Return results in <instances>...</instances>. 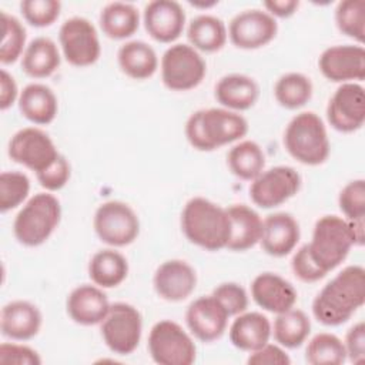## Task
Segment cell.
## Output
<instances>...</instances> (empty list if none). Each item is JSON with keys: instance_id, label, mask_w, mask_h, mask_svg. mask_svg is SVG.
<instances>
[{"instance_id": "36", "label": "cell", "mask_w": 365, "mask_h": 365, "mask_svg": "<svg viewBox=\"0 0 365 365\" xmlns=\"http://www.w3.org/2000/svg\"><path fill=\"white\" fill-rule=\"evenodd\" d=\"M305 361L311 365H341L346 361L345 346L341 338L331 332L314 335L305 349Z\"/></svg>"}, {"instance_id": "11", "label": "cell", "mask_w": 365, "mask_h": 365, "mask_svg": "<svg viewBox=\"0 0 365 365\" xmlns=\"http://www.w3.org/2000/svg\"><path fill=\"white\" fill-rule=\"evenodd\" d=\"M63 57L74 67H88L101 56V44L94 24L80 16L64 20L58 30Z\"/></svg>"}, {"instance_id": "33", "label": "cell", "mask_w": 365, "mask_h": 365, "mask_svg": "<svg viewBox=\"0 0 365 365\" xmlns=\"http://www.w3.org/2000/svg\"><path fill=\"white\" fill-rule=\"evenodd\" d=\"M311 332V321L308 315L298 308H291L277 314L271 324V335L282 348H299Z\"/></svg>"}, {"instance_id": "47", "label": "cell", "mask_w": 365, "mask_h": 365, "mask_svg": "<svg viewBox=\"0 0 365 365\" xmlns=\"http://www.w3.org/2000/svg\"><path fill=\"white\" fill-rule=\"evenodd\" d=\"M250 365H289L291 358L285 349L278 344L267 342L261 348L250 352L247 358Z\"/></svg>"}, {"instance_id": "13", "label": "cell", "mask_w": 365, "mask_h": 365, "mask_svg": "<svg viewBox=\"0 0 365 365\" xmlns=\"http://www.w3.org/2000/svg\"><path fill=\"white\" fill-rule=\"evenodd\" d=\"M9 157L36 174L51 165L60 155L51 137L38 127H24L16 131L7 147Z\"/></svg>"}, {"instance_id": "42", "label": "cell", "mask_w": 365, "mask_h": 365, "mask_svg": "<svg viewBox=\"0 0 365 365\" xmlns=\"http://www.w3.org/2000/svg\"><path fill=\"white\" fill-rule=\"evenodd\" d=\"M211 295L224 307L230 317H237L248 308L247 291L237 282H222L212 289Z\"/></svg>"}, {"instance_id": "35", "label": "cell", "mask_w": 365, "mask_h": 365, "mask_svg": "<svg viewBox=\"0 0 365 365\" xmlns=\"http://www.w3.org/2000/svg\"><path fill=\"white\" fill-rule=\"evenodd\" d=\"M312 81L302 73L291 71L282 74L274 86V97L277 103L287 110H298L304 107L312 97Z\"/></svg>"}, {"instance_id": "1", "label": "cell", "mask_w": 365, "mask_h": 365, "mask_svg": "<svg viewBox=\"0 0 365 365\" xmlns=\"http://www.w3.org/2000/svg\"><path fill=\"white\" fill-rule=\"evenodd\" d=\"M365 304V269L348 265L339 271L312 301L314 318L325 327L345 324Z\"/></svg>"}, {"instance_id": "19", "label": "cell", "mask_w": 365, "mask_h": 365, "mask_svg": "<svg viewBox=\"0 0 365 365\" xmlns=\"http://www.w3.org/2000/svg\"><path fill=\"white\" fill-rule=\"evenodd\" d=\"M153 287L160 298L168 302H180L194 292L197 272L184 259H167L157 267Z\"/></svg>"}, {"instance_id": "12", "label": "cell", "mask_w": 365, "mask_h": 365, "mask_svg": "<svg viewBox=\"0 0 365 365\" xmlns=\"http://www.w3.org/2000/svg\"><path fill=\"white\" fill-rule=\"evenodd\" d=\"M302 184L299 173L289 165L264 170L251 181L250 198L259 208H275L297 195Z\"/></svg>"}, {"instance_id": "18", "label": "cell", "mask_w": 365, "mask_h": 365, "mask_svg": "<svg viewBox=\"0 0 365 365\" xmlns=\"http://www.w3.org/2000/svg\"><path fill=\"white\" fill-rule=\"evenodd\" d=\"M145 31L158 43H173L184 31L185 11L178 1L153 0L143 11Z\"/></svg>"}, {"instance_id": "45", "label": "cell", "mask_w": 365, "mask_h": 365, "mask_svg": "<svg viewBox=\"0 0 365 365\" xmlns=\"http://www.w3.org/2000/svg\"><path fill=\"white\" fill-rule=\"evenodd\" d=\"M291 269L294 275L302 282H317L322 279L327 274L317 267L308 252L307 244L299 247L291 259Z\"/></svg>"}, {"instance_id": "44", "label": "cell", "mask_w": 365, "mask_h": 365, "mask_svg": "<svg viewBox=\"0 0 365 365\" xmlns=\"http://www.w3.org/2000/svg\"><path fill=\"white\" fill-rule=\"evenodd\" d=\"M0 364L3 365H40L41 358L36 349L24 344L3 342L0 345Z\"/></svg>"}, {"instance_id": "7", "label": "cell", "mask_w": 365, "mask_h": 365, "mask_svg": "<svg viewBox=\"0 0 365 365\" xmlns=\"http://www.w3.org/2000/svg\"><path fill=\"white\" fill-rule=\"evenodd\" d=\"M161 81L171 91H188L200 86L207 74V64L192 46H170L160 61Z\"/></svg>"}, {"instance_id": "32", "label": "cell", "mask_w": 365, "mask_h": 365, "mask_svg": "<svg viewBox=\"0 0 365 365\" xmlns=\"http://www.w3.org/2000/svg\"><path fill=\"white\" fill-rule=\"evenodd\" d=\"M140 26L138 9L125 1L107 3L100 13V27L111 40H124L131 37Z\"/></svg>"}, {"instance_id": "8", "label": "cell", "mask_w": 365, "mask_h": 365, "mask_svg": "<svg viewBox=\"0 0 365 365\" xmlns=\"http://www.w3.org/2000/svg\"><path fill=\"white\" fill-rule=\"evenodd\" d=\"M147 348L151 359L160 365H191L197 358L192 338L171 319H161L151 327Z\"/></svg>"}, {"instance_id": "24", "label": "cell", "mask_w": 365, "mask_h": 365, "mask_svg": "<svg viewBox=\"0 0 365 365\" xmlns=\"http://www.w3.org/2000/svg\"><path fill=\"white\" fill-rule=\"evenodd\" d=\"M214 97L221 104V107L231 111H245L250 110L259 97L258 83L247 76L240 73H232L222 76L215 87Z\"/></svg>"}, {"instance_id": "48", "label": "cell", "mask_w": 365, "mask_h": 365, "mask_svg": "<svg viewBox=\"0 0 365 365\" xmlns=\"http://www.w3.org/2000/svg\"><path fill=\"white\" fill-rule=\"evenodd\" d=\"M19 88L14 77L7 71L1 70L0 73V110L10 108L16 101H19Z\"/></svg>"}, {"instance_id": "29", "label": "cell", "mask_w": 365, "mask_h": 365, "mask_svg": "<svg viewBox=\"0 0 365 365\" xmlns=\"http://www.w3.org/2000/svg\"><path fill=\"white\" fill-rule=\"evenodd\" d=\"M117 61L121 71L134 80H147L153 77L158 68L155 50L141 40L124 43L118 48Z\"/></svg>"}, {"instance_id": "4", "label": "cell", "mask_w": 365, "mask_h": 365, "mask_svg": "<svg viewBox=\"0 0 365 365\" xmlns=\"http://www.w3.org/2000/svg\"><path fill=\"white\" fill-rule=\"evenodd\" d=\"M287 153L304 165L324 164L331 151L327 127L314 111H302L294 115L284 131Z\"/></svg>"}, {"instance_id": "38", "label": "cell", "mask_w": 365, "mask_h": 365, "mask_svg": "<svg viewBox=\"0 0 365 365\" xmlns=\"http://www.w3.org/2000/svg\"><path fill=\"white\" fill-rule=\"evenodd\" d=\"M1 29L3 37L0 44V61L4 66L13 64L20 57H23V53L27 47L26 29L17 17L6 11H1Z\"/></svg>"}, {"instance_id": "37", "label": "cell", "mask_w": 365, "mask_h": 365, "mask_svg": "<svg viewBox=\"0 0 365 365\" xmlns=\"http://www.w3.org/2000/svg\"><path fill=\"white\" fill-rule=\"evenodd\" d=\"M335 24L338 30L362 46L365 40V1L342 0L335 7Z\"/></svg>"}, {"instance_id": "15", "label": "cell", "mask_w": 365, "mask_h": 365, "mask_svg": "<svg viewBox=\"0 0 365 365\" xmlns=\"http://www.w3.org/2000/svg\"><path fill=\"white\" fill-rule=\"evenodd\" d=\"M327 120L339 133H354L365 121V90L359 83H344L331 96Z\"/></svg>"}, {"instance_id": "23", "label": "cell", "mask_w": 365, "mask_h": 365, "mask_svg": "<svg viewBox=\"0 0 365 365\" xmlns=\"http://www.w3.org/2000/svg\"><path fill=\"white\" fill-rule=\"evenodd\" d=\"M43 325V315L30 301H11L1 308L0 331L11 341H29L34 338Z\"/></svg>"}, {"instance_id": "49", "label": "cell", "mask_w": 365, "mask_h": 365, "mask_svg": "<svg viewBox=\"0 0 365 365\" xmlns=\"http://www.w3.org/2000/svg\"><path fill=\"white\" fill-rule=\"evenodd\" d=\"M264 9L267 13H269L274 19L279 17V19H288L292 14H295V11L299 7V1L298 0H268L264 1Z\"/></svg>"}, {"instance_id": "28", "label": "cell", "mask_w": 365, "mask_h": 365, "mask_svg": "<svg viewBox=\"0 0 365 365\" xmlns=\"http://www.w3.org/2000/svg\"><path fill=\"white\" fill-rule=\"evenodd\" d=\"M61 63L57 44L46 36L33 38L21 57V68L31 78L50 77Z\"/></svg>"}, {"instance_id": "20", "label": "cell", "mask_w": 365, "mask_h": 365, "mask_svg": "<svg viewBox=\"0 0 365 365\" xmlns=\"http://www.w3.org/2000/svg\"><path fill=\"white\" fill-rule=\"evenodd\" d=\"M251 297L264 311L279 314L294 308L298 299L295 287L275 272H261L251 282Z\"/></svg>"}, {"instance_id": "5", "label": "cell", "mask_w": 365, "mask_h": 365, "mask_svg": "<svg viewBox=\"0 0 365 365\" xmlns=\"http://www.w3.org/2000/svg\"><path fill=\"white\" fill-rule=\"evenodd\" d=\"M61 205L57 197L47 192H37L30 197L13 221L16 240L26 247L44 244L60 224Z\"/></svg>"}, {"instance_id": "30", "label": "cell", "mask_w": 365, "mask_h": 365, "mask_svg": "<svg viewBox=\"0 0 365 365\" xmlns=\"http://www.w3.org/2000/svg\"><path fill=\"white\" fill-rule=\"evenodd\" d=\"M88 277L100 288H115L128 275L127 258L114 248L97 251L88 261Z\"/></svg>"}, {"instance_id": "46", "label": "cell", "mask_w": 365, "mask_h": 365, "mask_svg": "<svg viewBox=\"0 0 365 365\" xmlns=\"http://www.w3.org/2000/svg\"><path fill=\"white\" fill-rule=\"evenodd\" d=\"M346 352V359H349L355 365H361L365 362V324L359 321L354 324L345 335L342 341Z\"/></svg>"}, {"instance_id": "9", "label": "cell", "mask_w": 365, "mask_h": 365, "mask_svg": "<svg viewBox=\"0 0 365 365\" xmlns=\"http://www.w3.org/2000/svg\"><path fill=\"white\" fill-rule=\"evenodd\" d=\"M100 332L106 346L117 355L133 354L143 334V318L140 311L127 302H114L104 319Z\"/></svg>"}, {"instance_id": "3", "label": "cell", "mask_w": 365, "mask_h": 365, "mask_svg": "<svg viewBox=\"0 0 365 365\" xmlns=\"http://www.w3.org/2000/svg\"><path fill=\"white\" fill-rule=\"evenodd\" d=\"M185 137L198 151H214L241 140L248 133V121L237 111L224 107L201 108L185 121Z\"/></svg>"}, {"instance_id": "10", "label": "cell", "mask_w": 365, "mask_h": 365, "mask_svg": "<svg viewBox=\"0 0 365 365\" xmlns=\"http://www.w3.org/2000/svg\"><path fill=\"white\" fill-rule=\"evenodd\" d=\"M93 227L100 241L114 248L133 244L140 234L138 215L127 202L117 200L106 201L97 207Z\"/></svg>"}, {"instance_id": "27", "label": "cell", "mask_w": 365, "mask_h": 365, "mask_svg": "<svg viewBox=\"0 0 365 365\" xmlns=\"http://www.w3.org/2000/svg\"><path fill=\"white\" fill-rule=\"evenodd\" d=\"M227 212L231 220V237L227 248L231 251H247L257 245L262 235L259 214L245 204H232L227 208Z\"/></svg>"}, {"instance_id": "14", "label": "cell", "mask_w": 365, "mask_h": 365, "mask_svg": "<svg viewBox=\"0 0 365 365\" xmlns=\"http://www.w3.org/2000/svg\"><path fill=\"white\" fill-rule=\"evenodd\" d=\"M230 41L242 50H255L271 43L278 33L277 20L261 9H248L235 14L228 24Z\"/></svg>"}, {"instance_id": "2", "label": "cell", "mask_w": 365, "mask_h": 365, "mask_svg": "<svg viewBox=\"0 0 365 365\" xmlns=\"http://www.w3.org/2000/svg\"><path fill=\"white\" fill-rule=\"evenodd\" d=\"M181 230L185 238L207 251L227 248L231 220L227 208L204 197H192L181 211Z\"/></svg>"}, {"instance_id": "17", "label": "cell", "mask_w": 365, "mask_h": 365, "mask_svg": "<svg viewBox=\"0 0 365 365\" xmlns=\"http://www.w3.org/2000/svg\"><path fill=\"white\" fill-rule=\"evenodd\" d=\"M228 318V312L212 295H204L194 299L185 311L187 327L201 342L220 339L227 331Z\"/></svg>"}, {"instance_id": "26", "label": "cell", "mask_w": 365, "mask_h": 365, "mask_svg": "<svg viewBox=\"0 0 365 365\" xmlns=\"http://www.w3.org/2000/svg\"><path fill=\"white\" fill-rule=\"evenodd\" d=\"M17 104L21 115L37 125L50 124L58 113V101L54 91L41 83L27 84L20 91Z\"/></svg>"}, {"instance_id": "41", "label": "cell", "mask_w": 365, "mask_h": 365, "mask_svg": "<svg viewBox=\"0 0 365 365\" xmlns=\"http://www.w3.org/2000/svg\"><path fill=\"white\" fill-rule=\"evenodd\" d=\"M20 11L30 26L48 27L58 19L61 3L57 0H23Z\"/></svg>"}, {"instance_id": "31", "label": "cell", "mask_w": 365, "mask_h": 365, "mask_svg": "<svg viewBox=\"0 0 365 365\" xmlns=\"http://www.w3.org/2000/svg\"><path fill=\"white\" fill-rule=\"evenodd\" d=\"M187 38L190 46L197 51L215 53L225 46L228 30L220 17L212 14H200L188 23Z\"/></svg>"}, {"instance_id": "50", "label": "cell", "mask_w": 365, "mask_h": 365, "mask_svg": "<svg viewBox=\"0 0 365 365\" xmlns=\"http://www.w3.org/2000/svg\"><path fill=\"white\" fill-rule=\"evenodd\" d=\"M191 6H194V7H202V9H207V7H212V6H215L217 4V1H211V3H190Z\"/></svg>"}, {"instance_id": "6", "label": "cell", "mask_w": 365, "mask_h": 365, "mask_svg": "<svg viewBox=\"0 0 365 365\" xmlns=\"http://www.w3.org/2000/svg\"><path fill=\"white\" fill-rule=\"evenodd\" d=\"M309 257L325 274L341 265L354 247L349 224L338 215H324L317 220L311 242L307 244Z\"/></svg>"}, {"instance_id": "25", "label": "cell", "mask_w": 365, "mask_h": 365, "mask_svg": "<svg viewBox=\"0 0 365 365\" xmlns=\"http://www.w3.org/2000/svg\"><path fill=\"white\" fill-rule=\"evenodd\" d=\"M228 336L237 349L252 352L269 342L271 322L261 312L244 311L232 321Z\"/></svg>"}, {"instance_id": "40", "label": "cell", "mask_w": 365, "mask_h": 365, "mask_svg": "<svg viewBox=\"0 0 365 365\" xmlns=\"http://www.w3.org/2000/svg\"><path fill=\"white\" fill-rule=\"evenodd\" d=\"M338 205L346 221L365 220V180L356 178L346 182L339 191Z\"/></svg>"}, {"instance_id": "21", "label": "cell", "mask_w": 365, "mask_h": 365, "mask_svg": "<svg viewBox=\"0 0 365 365\" xmlns=\"http://www.w3.org/2000/svg\"><path fill=\"white\" fill-rule=\"evenodd\" d=\"M301 238L297 220L288 212H274L262 220L261 248L271 257H285L291 254Z\"/></svg>"}, {"instance_id": "39", "label": "cell", "mask_w": 365, "mask_h": 365, "mask_svg": "<svg viewBox=\"0 0 365 365\" xmlns=\"http://www.w3.org/2000/svg\"><path fill=\"white\" fill-rule=\"evenodd\" d=\"M30 192V180L20 171L0 174V211L7 212L21 205Z\"/></svg>"}, {"instance_id": "34", "label": "cell", "mask_w": 365, "mask_h": 365, "mask_svg": "<svg viewBox=\"0 0 365 365\" xmlns=\"http://www.w3.org/2000/svg\"><path fill=\"white\" fill-rule=\"evenodd\" d=\"M227 165L240 180L252 181L265 168L264 150L252 140H242L230 148L227 154Z\"/></svg>"}, {"instance_id": "16", "label": "cell", "mask_w": 365, "mask_h": 365, "mask_svg": "<svg viewBox=\"0 0 365 365\" xmlns=\"http://www.w3.org/2000/svg\"><path fill=\"white\" fill-rule=\"evenodd\" d=\"M321 74L332 83H356L365 78V48L361 44H336L318 57Z\"/></svg>"}, {"instance_id": "22", "label": "cell", "mask_w": 365, "mask_h": 365, "mask_svg": "<svg viewBox=\"0 0 365 365\" xmlns=\"http://www.w3.org/2000/svg\"><path fill=\"white\" fill-rule=\"evenodd\" d=\"M110 302L103 288L96 284H81L71 289L66 301L68 317L78 325L100 324L110 309Z\"/></svg>"}, {"instance_id": "43", "label": "cell", "mask_w": 365, "mask_h": 365, "mask_svg": "<svg viewBox=\"0 0 365 365\" xmlns=\"http://www.w3.org/2000/svg\"><path fill=\"white\" fill-rule=\"evenodd\" d=\"M71 167L64 155H58L57 160L46 170L36 174L38 184L48 192L61 190L70 180Z\"/></svg>"}]
</instances>
